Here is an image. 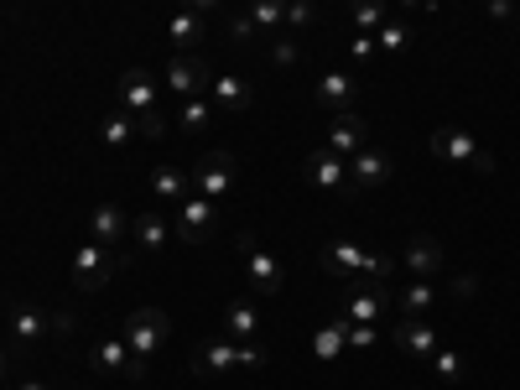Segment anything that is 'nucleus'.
<instances>
[{"instance_id": "obj_43", "label": "nucleus", "mask_w": 520, "mask_h": 390, "mask_svg": "<svg viewBox=\"0 0 520 390\" xmlns=\"http://www.w3.org/2000/svg\"><path fill=\"white\" fill-rule=\"evenodd\" d=\"M406 6H437V0H406Z\"/></svg>"}, {"instance_id": "obj_9", "label": "nucleus", "mask_w": 520, "mask_h": 390, "mask_svg": "<svg viewBox=\"0 0 520 390\" xmlns=\"http://www.w3.org/2000/svg\"><path fill=\"white\" fill-rule=\"evenodd\" d=\"M234 364H245V370H255V364H266V349L255 344H229V338H214L203 354H198V375L208 370H234Z\"/></svg>"}, {"instance_id": "obj_32", "label": "nucleus", "mask_w": 520, "mask_h": 390, "mask_svg": "<svg viewBox=\"0 0 520 390\" xmlns=\"http://www.w3.org/2000/svg\"><path fill=\"white\" fill-rule=\"evenodd\" d=\"M375 47H385V52H406V47H411V26H406V21H380Z\"/></svg>"}, {"instance_id": "obj_16", "label": "nucleus", "mask_w": 520, "mask_h": 390, "mask_svg": "<svg viewBox=\"0 0 520 390\" xmlns=\"http://www.w3.org/2000/svg\"><path fill=\"white\" fill-rule=\"evenodd\" d=\"M396 349L411 354V359H432L442 349V338H437V328L427 318H401L396 323Z\"/></svg>"}, {"instance_id": "obj_5", "label": "nucleus", "mask_w": 520, "mask_h": 390, "mask_svg": "<svg viewBox=\"0 0 520 390\" xmlns=\"http://www.w3.org/2000/svg\"><path fill=\"white\" fill-rule=\"evenodd\" d=\"M214 219H219V203L203 198V193H193V198L177 203V224H172V234H177V240H188V245H203L208 229H214Z\"/></svg>"}, {"instance_id": "obj_27", "label": "nucleus", "mask_w": 520, "mask_h": 390, "mask_svg": "<svg viewBox=\"0 0 520 390\" xmlns=\"http://www.w3.org/2000/svg\"><path fill=\"white\" fill-rule=\"evenodd\" d=\"M130 136H136V115H130V110H110V115H104V125H99V141L110 146V151L130 146Z\"/></svg>"}, {"instance_id": "obj_39", "label": "nucleus", "mask_w": 520, "mask_h": 390, "mask_svg": "<svg viewBox=\"0 0 520 390\" xmlns=\"http://www.w3.org/2000/svg\"><path fill=\"white\" fill-rule=\"evenodd\" d=\"M370 52H375V32H359V37H354V58L364 63V58H370Z\"/></svg>"}, {"instance_id": "obj_31", "label": "nucleus", "mask_w": 520, "mask_h": 390, "mask_svg": "<svg viewBox=\"0 0 520 390\" xmlns=\"http://www.w3.org/2000/svg\"><path fill=\"white\" fill-rule=\"evenodd\" d=\"M427 364H432V375H437V380H448V385H458V380L468 375V364H463V354H458V349H437Z\"/></svg>"}, {"instance_id": "obj_23", "label": "nucleus", "mask_w": 520, "mask_h": 390, "mask_svg": "<svg viewBox=\"0 0 520 390\" xmlns=\"http://www.w3.org/2000/svg\"><path fill=\"white\" fill-rule=\"evenodd\" d=\"M344 344H349V318H344V312L328 318L318 333H312V354H318V359H338V354H344Z\"/></svg>"}, {"instance_id": "obj_34", "label": "nucleus", "mask_w": 520, "mask_h": 390, "mask_svg": "<svg viewBox=\"0 0 520 390\" xmlns=\"http://www.w3.org/2000/svg\"><path fill=\"white\" fill-rule=\"evenodd\" d=\"M286 26H292V32H307L312 26V0H286Z\"/></svg>"}, {"instance_id": "obj_7", "label": "nucleus", "mask_w": 520, "mask_h": 390, "mask_svg": "<svg viewBox=\"0 0 520 390\" xmlns=\"http://www.w3.org/2000/svg\"><path fill=\"white\" fill-rule=\"evenodd\" d=\"M234 245H240V255H245V271H250V281L260 286V292H266V297H276L281 292V266H276V255L271 250H260V240H255V234L245 229V234H234Z\"/></svg>"}, {"instance_id": "obj_22", "label": "nucleus", "mask_w": 520, "mask_h": 390, "mask_svg": "<svg viewBox=\"0 0 520 390\" xmlns=\"http://www.w3.org/2000/svg\"><path fill=\"white\" fill-rule=\"evenodd\" d=\"M432 302H437L432 276H411V281L401 286V297H396V312H401V318H427Z\"/></svg>"}, {"instance_id": "obj_14", "label": "nucleus", "mask_w": 520, "mask_h": 390, "mask_svg": "<svg viewBox=\"0 0 520 390\" xmlns=\"http://www.w3.org/2000/svg\"><path fill=\"white\" fill-rule=\"evenodd\" d=\"M385 307H390L385 281H364V276H359V292L344 302V318H349V323H380Z\"/></svg>"}, {"instance_id": "obj_1", "label": "nucleus", "mask_w": 520, "mask_h": 390, "mask_svg": "<svg viewBox=\"0 0 520 390\" xmlns=\"http://www.w3.org/2000/svg\"><path fill=\"white\" fill-rule=\"evenodd\" d=\"M323 266L333 276H364V281H390V276H396V266H390L385 255L359 250L354 240H328L323 245Z\"/></svg>"}, {"instance_id": "obj_30", "label": "nucleus", "mask_w": 520, "mask_h": 390, "mask_svg": "<svg viewBox=\"0 0 520 390\" xmlns=\"http://www.w3.org/2000/svg\"><path fill=\"white\" fill-rule=\"evenodd\" d=\"M250 21L260 32H281L286 26V0H250Z\"/></svg>"}, {"instance_id": "obj_8", "label": "nucleus", "mask_w": 520, "mask_h": 390, "mask_svg": "<svg viewBox=\"0 0 520 390\" xmlns=\"http://www.w3.org/2000/svg\"><path fill=\"white\" fill-rule=\"evenodd\" d=\"M89 359H94V370H104V375L146 380V359H136V354H130V344H125V338H99V344L89 349Z\"/></svg>"}, {"instance_id": "obj_3", "label": "nucleus", "mask_w": 520, "mask_h": 390, "mask_svg": "<svg viewBox=\"0 0 520 390\" xmlns=\"http://www.w3.org/2000/svg\"><path fill=\"white\" fill-rule=\"evenodd\" d=\"M115 271H120V255H110V245H84L73 255V286L78 292H99V286H110L115 281Z\"/></svg>"}, {"instance_id": "obj_35", "label": "nucleus", "mask_w": 520, "mask_h": 390, "mask_svg": "<svg viewBox=\"0 0 520 390\" xmlns=\"http://www.w3.org/2000/svg\"><path fill=\"white\" fill-rule=\"evenodd\" d=\"M375 338H380V328H375V323H349V344H354V349H370Z\"/></svg>"}, {"instance_id": "obj_38", "label": "nucleus", "mask_w": 520, "mask_h": 390, "mask_svg": "<svg viewBox=\"0 0 520 390\" xmlns=\"http://www.w3.org/2000/svg\"><path fill=\"white\" fill-rule=\"evenodd\" d=\"M474 292H479V276H468V271H463V276H453V297H458V302H468Z\"/></svg>"}, {"instance_id": "obj_21", "label": "nucleus", "mask_w": 520, "mask_h": 390, "mask_svg": "<svg viewBox=\"0 0 520 390\" xmlns=\"http://www.w3.org/2000/svg\"><path fill=\"white\" fill-rule=\"evenodd\" d=\"M208 99H214V110L240 115V110H250V84H245V78H234V73H219L214 84H208Z\"/></svg>"}, {"instance_id": "obj_36", "label": "nucleus", "mask_w": 520, "mask_h": 390, "mask_svg": "<svg viewBox=\"0 0 520 390\" xmlns=\"http://www.w3.org/2000/svg\"><path fill=\"white\" fill-rule=\"evenodd\" d=\"M271 58H276V68H292V63L302 58V52H297V42H292V37H281V42L271 47Z\"/></svg>"}, {"instance_id": "obj_42", "label": "nucleus", "mask_w": 520, "mask_h": 390, "mask_svg": "<svg viewBox=\"0 0 520 390\" xmlns=\"http://www.w3.org/2000/svg\"><path fill=\"white\" fill-rule=\"evenodd\" d=\"M16 390H52V385H47V380H21Z\"/></svg>"}, {"instance_id": "obj_28", "label": "nucleus", "mask_w": 520, "mask_h": 390, "mask_svg": "<svg viewBox=\"0 0 520 390\" xmlns=\"http://www.w3.org/2000/svg\"><path fill=\"white\" fill-rule=\"evenodd\" d=\"M203 32H208V26H203V16H198V11H177V16H172V26H167L172 47H198V42H203Z\"/></svg>"}, {"instance_id": "obj_17", "label": "nucleus", "mask_w": 520, "mask_h": 390, "mask_svg": "<svg viewBox=\"0 0 520 390\" xmlns=\"http://www.w3.org/2000/svg\"><path fill=\"white\" fill-rule=\"evenodd\" d=\"M89 234H94V245H120V240H130V214L120 203H99L89 214Z\"/></svg>"}, {"instance_id": "obj_19", "label": "nucleus", "mask_w": 520, "mask_h": 390, "mask_svg": "<svg viewBox=\"0 0 520 390\" xmlns=\"http://www.w3.org/2000/svg\"><path fill=\"white\" fill-rule=\"evenodd\" d=\"M328 151H338V156L364 151V115H359V110H344V115L333 120V130H328Z\"/></svg>"}, {"instance_id": "obj_41", "label": "nucleus", "mask_w": 520, "mask_h": 390, "mask_svg": "<svg viewBox=\"0 0 520 390\" xmlns=\"http://www.w3.org/2000/svg\"><path fill=\"white\" fill-rule=\"evenodd\" d=\"M224 0H188V11H198V16H208V11H219Z\"/></svg>"}, {"instance_id": "obj_26", "label": "nucleus", "mask_w": 520, "mask_h": 390, "mask_svg": "<svg viewBox=\"0 0 520 390\" xmlns=\"http://www.w3.org/2000/svg\"><path fill=\"white\" fill-rule=\"evenodd\" d=\"M208 120H214V99H208V94L182 99V110H177V130H188V136H198V130H208Z\"/></svg>"}, {"instance_id": "obj_33", "label": "nucleus", "mask_w": 520, "mask_h": 390, "mask_svg": "<svg viewBox=\"0 0 520 390\" xmlns=\"http://www.w3.org/2000/svg\"><path fill=\"white\" fill-rule=\"evenodd\" d=\"M385 21V0H354V26L359 32H380Z\"/></svg>"}, {"instance_id": "obj_6", "label": "nucleus", "mask_w": 520, "mask_h": 390, "mask_svg": "<svg viewBox=\"0 0 520 390\" xmlns=\"http://www.w3.org/2000/svg\"><path fill=\"white\" fill-rule=\"evenodd\" d=\"M234 172H240V156H234V151H208L198 162V172H193V188L203 198H229Z\"/></svg>"}, {"instance_id": "obj_25", "label": "nucleus", "mask_w": 520, "mask_h": 390, "mask_svg": "<svg viewBox=\"0 0 520 390\" xmlns=\"http://www.w3.org/2000/svg\"><path fill=\"white\" fill-rule=\"evenodd\" d=\"M188 172H182V167H156L151 172V193L156 198H162V203H182V198H188Z\"/></svg>"}, {"instance_id": "obj_44", "label": "nucleus", "mask_w": 520, "mask_h": 390, "mask_svg": "<svg viewBox=\"0 0 520 390\" xmlns=\"http://www.w3.org/2000/svg\"><path fill=\"white\" fill-rule=\"evenodd\" d=\"M0 380H6V354H0Z\"/></svg>"}, {"instance_id": "obj_40", "label": "nucleus", "mask_w": 520, "mask_h": 390, "mask_svg": "<svg viewBox=\"0 0 520 390\" xmlns=\"http://www.w3.org/2000/svg\"><path fill=\"white\" fill-rule=\"evenodd\" d=\"M489 16H494V21H505V16H515V0H489Z\"/></svg>"}, {"instance_id": "obj_10", "label": "nucleus", "mask_w": 520, "mask_h": 390, "mask_svg": "<svg viewBox=\"0 0 520 390\" xmlns=\"http://www.w3.org/2000/svg\"><path fill=\"white\" fill-rule=\"evenodd\" d=\"M390 172H396V162H390L385 151H375V146H364V151L349 156V188L354 193H375L380 182H390Z\"/></svg>"}, {"instance_id": "obj_37", "label": "nucleus", "mask_w": 520, "mask_h": 390, "mask_svg": "<svg viewBox=\"0 0 520 390\" xmlns=\"http://www.w3.org/2000/svg\"><path fill=\"white\" fill-rule=\"evenodd\" d=\"M229 37H234V42L245 47V42L255 37V21H250V16H234V21H229Z\"/></svg>"}, {"instance_id": "obj_15", "label": "nucleus", "mask_w": 520, "mask_h": 390, "mask_svg": "<svg viewBox=\"0 0 520 390\" xmlns=\"http://www.w3.org/2000/svg\"><path fill=\"white\" fill-rule=\"evenodd\" d=\"M318 110H328V115H344V110H354V99H359V78L354 73H323L318 78Z\"/></svg>"}, {"instance_id": "obj_29", "label": "nucleus", "mask_w": 520, "mask_h": 390, "mask_svg": "<svg viewBox=\"0 0 520 390\" xmlns=\"http://www.w3.org/2000/svg\"><path fill=\"white\" fill-rule=\"evenodd\" d=\"M255 328H260V312H255L250 302H234V307L224 312V333H229V338H255Z\"/></svg>"}, {"instance_id": "obj_11", "label": "nucleus", "mask_w": 520, "mask_h": 390, "mask_svg": "<svg viewBox=\"0 0 520 390\" xmlns=\"http://www.w3.org/2000/svg\"><path fill=\"white\" fill-rule=\"evenodd\" d=\"M208 84H214V68H208L203 58H172V63H167V89H172L177 99L208 94Z\"/></svg>"}, {"instance_id": "obj_18", "label": "nucleus", "mask_w": 520, "mask_h": 390, "mask_svg": "<svg viewBox=\"0 0 520 390\" xmlns=\"http://www.w3.org/2000/svg\"><path fill=\"white\" fill-rule=\"evenodd\" d=\"M130 240H136L141 250H162L172 240V219L156 214V208H141V214L130 219Z\"/></svg>"}, {"instance_id": "obj_4", "label": "nucleus", "mask_w": 520, "mask_h": 390, "mask_svg": "<svg viewBox=\"0 0 520 390\" xmlns=\"http://www.w3.org/2000/svg\"><path fill=\"white\" fill-rule=\"evenodd\" d=\"M432 156H442V162H474L479 172H494V156H484L479 141L468 136V130H458V125H437L432 130Z\"/></svg>"}, {"instance_id": "obj_2", "label": "nucleus", "mask_w": 520, "mask_h": 390, "mask_svg": "<svg viewBox=\"0 0 520 390\" xmlns=\"http://www.w3.org/2000/svg\"><path fill=\"white\" fill-rule=\"evenodd\" d=\"M167 333H172V323H167V312L162 307H136L125 318V328H120V338L130 344V354L136 359H156L167 349Z\"/></svg>"}, {"instance_id": "obj_13", "label": "nucleus", "mask_w": 520, "mask_h": 390, "mask_svg": "<svg viewBox=\"0 0 520 390\" xmlns=\"http://www.w3.org/2000/svg\"><path fill=\"white\" fill-rule=\"evenodd\" d=\"M307 182H312V188H318V193H338V188H344V182H349V156H338V151H312L307 156Z\"/></svg>"}, {"instance_id": "obj_12", "label": "nucleus", "mask_w": 520, "mask_h": 390, "mask_svg": "<svg viewBox=\"0 0 520 390\" xmlns=\"http://www.w3.org/2000/svg\"><path fill=\"white\" fill-rule=\"evenodd\" d=\"M120 110H130V115H151V110H162L156 104V78L146 73V68H130V73H120Z\"/></svg>"}, {"instance_id": "obj_20", "label": "nucleus", "mask_w": 520, "mask_h": 390, "mask_svg": "<svg viewBox=\"0 0 520 390\" xmlns=\"http://www.w3.org/2000/svg\"><path fill=\"white\" fill-rule=\"evenodd\" d=\"M406 271L411 276H437L442 271V245L432 234H411L406 240Z\"/></svg>"}, {"instance_id": "obj_24", "label": "nucleus", "mask_w": 520, "mask_h": 390, "mask_svg": "<svg viewBox=\"0 0 520 390\" xmlns=\"http://www.w3.org/2000/svg\"><path fill=\"white\" fill-rule=\"evenodd\" d=\"M11 333L21 338V344H37V338H47V333H52V312L16 307V312H11Z\"/></svg>"}]
</instances>
